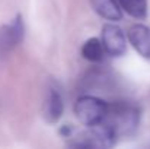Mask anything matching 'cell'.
I'll list each match as a JSON object with an SVG mask.
<instances>
[{
	"mask_svg": "<svg viewBox=\"0 0 150 149\" xmlns=\"http://www.w3.org/2000/svg\"><path fill=\"white\" fill-rule=\"evenodd\" d=\"M111 129V132L120 138L133 136L140 124V110L130 102L108 104V113L102 121Z\"/></svg>",
	"mask_w": 150,
	"mask_h": 149,
	"instance_id": "1",
	"label": "cell"
},
{
	"mask_svg": "<svg viewBox=\"0 0 150 149\" xmlns=\"http://www.w3.org/2000/svg\"><path fill=\"white\" fill-rule=\"evenodd\" d=\"M25 35V26L22 16H15L7 25L0 28V57L10 53L16 46H19Z\"/></svg>",
	"mask_w": 150,
	"mask_h": 149,
	"instance_id": "4",
	"label": "cell"
},
{
	"mask_svg": "<svg viewBox=\"0 0 150 149\" xmlns=\"http://www.w3.org/2000/svg\"><path fill=\"white\" fill-rule=\"evenodd\" d=\"M108 113V104L103 99L92 95H83L74 104V114L77 120L88 127L100 124Z\"/></svg>",
	"mask_w": 150,
	"mask_h": 149,
	"instance_id": "2",
	"label": "cell"
},
{
	"mask_svg": "<svg viewBox=\"0 0 150 149\" xmlns=\"http://www.w3.org/2000/svg\"><path fill=\"white\" fill-rule=\"evenodd\" d=\"M102 43L105 53L112 56V57H120L125 53L127 43H125V35L122 29L117 25L106 24L102 29Z\"/></svg>",
	"mask_w": 150,
	"mask_h": 149,
	"instance_id": "5",
	"label": "cell"
},
{
	"mask_svg": "<svg viewBox=\"0 0 150 149\" xmlns=\"http://www.w3.org/2000/svg\"><path fill=\"white\" fill-rule=\"evenodd\" d=\"M64 111V102H63V95L57 86H50L47 91V97L44 102V115L45 120L50 123H55L61 118Z\"/></svg>",
	"mask_w": 150,
	"mask_h": 149,
	"instance_id": "7",
	"label": "cell"
},
{
	"mask_svg": "<svg viewBox=\"0 0 150 149\" xmlns=\"http://www.w3.org/2000/svg\"><path fill=\"white\" fill-rule=\"evenodd\" d=\"M103 43H100L98 38H89L88 41H85L83 47H82V56L89 60V61H100L103 57Z\"/></svg>",
	"mask_w": 150,
	"mask_h": 149,
	"instance_id": "9",
	"label": "cell"
},
{
	"mask_svg": "<svg viewBox=\"0 0 150 149\" xmlns=\"http://www.w3.org/2000/svg\"><path fill=\"white\" fill-rule=\"evenodd\" d=\"M117 142V136L103 123L89 127L85 133L77 135L70 145L74 148H111Z\"/></svg>",
	"mask_w": 150,
	"mask_h": 149,
	"instance_id": "3",
	"label": "cell"
},
{
	"mask_svg": "<svg viewBox=\"0 0 150 149\" xmlns=\"http://www.w3.org/2000/svg\"><path fill=\"white\" fill-rule=\"evenodd\" d=\"M121 7L137 19H144L147 16V0H118Z\"/></svg>",
	"mask_w": 150,
	"mask_h": 149,
	"instance_id": "10",
	"label": "cell"
},
{
	"mask_svg": "<svg viewBox=\"0 0 150 149\" xmlns=\"http://www.w3.org/2000/svg\"><path fill=\"white\" fill-rule=\"evenodd\" d=\"M91 3L95 12L106 21H120L122 16L118 0H91Z\"/></svg>",
	"mask_w": 150,
	"mask_h": 149,
	"instance_id": "8",
	"label": "cell"
},
{
	"mask_svg": "<svg viewBox=\"0 0 150 149\" xmlns=\"http://www.w3.org/2000/svg\"><path fill=\"white\" fill-rule=\"evenodd\" d=\"M128 40L140 56L150 60V26L142 24L133 25L128 31Z\"/></svg>",
	"mask_w": 150,
	"mask_h": 149,
	"instance_id": "6",
	"label": "cell"
}]
</instances>
